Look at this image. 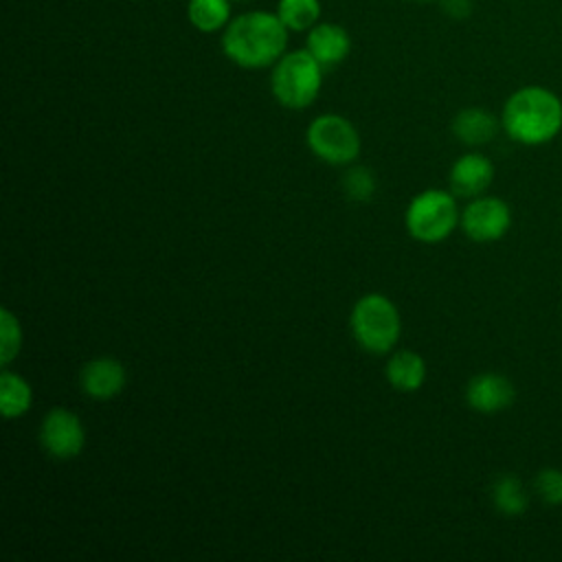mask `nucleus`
<instances>
[{
    "label": "nucleus",
    "instance_id": "9b49d317",
    "mask_svg": "<svg viewBox=\"0 0 562 562\" xmlns=\"http://www.w3.org/2000/svg\"><path fill=\"white\" fill-rule=\"evenodd\" d=\"M516 397L514 384L501 373H479L465 386V402L479 413H498L512 406Z\"/></svg>",
    "mask_w": 562,
    "mask_h": 562
},
{
    "label": "nucleus",
    "instance_id": "1a4fd4ad",
    "mask_svg": "<svg viewBox=\"0 0 562 562\" xmlns=\"http://www.w3.org/2000/svg\"><path fill=\"white\" fill-rule=\"evenodd\" d=\"M125 367L121 360L101 356L92 358L81 367L79 386L92 400H112L125 389Z\"/></svg>",
    "mask_w": 562,
    "mask_h": 562
},
{
    "label": "nucleus",
    "instance_id": "5701e85b",
    "mask_svg": "<svg viewBox=\"0 0 562 562\" xmlns=\"http://www.w3.org/2000/svg\"><path fill=\"white\" fill-rule=\"evenodd\" d=\"M413 2H432V0H413Z\"/></svg>",
    "mask_w": 562,
    "mask_h": 562
},
{
    "label": "nucleus",
    "instance_id": "ddd939ff",
    "mask_svg": "<svg viewBox=\"0 0 562 562\" xmlns=\"http://www.w3.org/2000/svg\"><path fill=\"white\" fill-rule=\"evenodd\" d=\"M501 119H496L490 110L485 108H463L461 112H457V116L452 119V134L470 147H481L485 143H490L498 130H501Z\"/></svg>",
    "mask_w": 562,
    "mask_h": 562
},
{
    "label": "nucleus",
    "instance_id": "39448f33",
    "mask_svg": "<svg viewBox=\"0 0 562 562\" xmlns=\"http://www.w3.org/2000/svg\"><path fill=\"white\" fill-rule=\"evenodd\" d=\"M459 220L461 211L457 206V195L441 189H426L417 193L404 213L408 235L422 244L443 241L457 228Z\"/></svg>",
    "mask_w": 562,
    "mask_h": 562
},
{
    "label": "nucleus",
    "instance_id": "f3484780",
    "mask_svg": "<svg viewBox=\"0 0 562 562\" xmlns=\"http://www.w3.org/2000/svg\"><path fill=\"white\" fill-rule=\"evenodd\" d=\"M277 15L288 26L290 33H307L321 22V0H279Z\"/></svg>",
    "mask_w": 562,
    "mask_h": 562
},
{
    "label": "nucleus",
    "instance_id": "aec40b11",
    "mask_svg": "<svg viewBox=\"0 0 562 562\" xmlns=\"http://www.w3.org/2000/svg\"><path fill=\"white\" fill-rule=\"evenodd\" d=\"M375 187H378L375 176L367 167H360V165L349 167L342 176V191L353 202H369L375 193Z\"/></svg>",
    "mask_w": 562,
    "mask_h": 562
},
{
    "label": "nucleus",
    "instance_id": "423d86ee",
    "mask_svg": "<svg viewBox=\"0 0 562 562\" xmlns=\"http://www.w3.org/2000/svg\"><path fill=\"white\" fill-rule=\"evenodd\" d=\"M310 151L331 167L351 165L360 156V134L356 125L342 114H318L310 121L305 132Z\"/></svg>",
    "mask_w": 562,
    "mask_h": 562
},
{
    "label": "nucleus",
    "instance_id": "7ed1b4c3",
    "mask_svg": "<svg viewBox=\"0 0 562 562\" xmlns=\"http://www.w3.org/2000/svg\"><path fill=\"white\" fill-rule=\"evenodd\" d=\"M323 72L325 68L307 48L285 50L270 72L272 97L288 110H305L323 88Z\"/></svg>",
    "mask_w": 562,
    "mask_h": 562
},
{
    "label": "nucleus",
    "instance_id": "a211bd4d",
    "mask_svg": "<svg viewBox=\"0 0 562 562\" xmlns=\"http://www.w3.org/2000/svg\"><path fill=\"white\" fill-rule=\"evenodd\" d=\"M492 503L505 516H520L527 509L529 496L514 474H501L492 483Z\"/></svg>",
    "mask_w": 562,
    "mask_h": 562
},
{
    "label": "nucleus",
    "instance_id": "f257e3e1",
    "mask_svg": "<svg viewBox=\"0 0 562 562\" xmlns=\"http://www.w3.org/2000/svg\"><path fill=\"white\" fill-rule=\"evenodd\" d=\"M290 31L277 11L252 9L233 15L222 31V53L239 68H272L288 50Z\"/></svg>",
    "mask_w": 562,
    "mask_h": 562
},
{
    "label": "nucleus",
    "instance_id": "4468645a",
    "mask_svg": "<svg viewBox=\"0 0 562 562\" xmlns=\"http://www.w3.org/2000/svg\"><path fill=\"white\" fill-rule=\"evenodd\" d=\"M384 375L395 391L413 393L426 382V362L417 351L400 349L391 353Z\"/></svg>",
    "mask_w": 562,
    "mask_h": 562
},
{
    "label": "nucleus",
    "instance_id": "f8f14e48",
    "mask_svg": "<svg viewBox=\"0 0 562 562\" xmlns=\"http://www.w3.org/2000/svg\"><path fill=\"white\" fill-rule=\"evenodd\" d=\"M305 48L321 61L323 68L342 64L351 53V35L336 22H318L305 33Z\"/></svg>",
    "mask_w": 562,
    "mask_h": 562
},
{
    "label": "nucleus",
    "instance_id": "2eb2a0df",
    "mask_svg": "<svg viewBox=\"0 0 562 562\" xmlns=\"http://www.w3.org/2000/svg\"><path fill=\"white\" fill-rule=\"evenodd\" d=\"M233 0H189L187 20L200 33H222L233 20Z\"/></svg>",
    "mask_w": 562,
    "mask_h": 562
},
{
    "label": "nucleus",
    "instance_id": "f03ea898",
    "mask_svg": "<svg viewBox=\"0 0 562 562\" xmlns=\"http://www.w3.org/2000/svg\"><path fill=\"white\" fill-rule=\"evenodd\" d=\"M501 125L520 145H544L562 130V99L544 86H522L507 97Z\"/></svg>",
    "mask_w": 562,
    "mask_h": 562
},
{
    "label": "nucleus",
    "instance_id": "9d476101",
    "mask_svg": "<svg viewBox=\"0 0 562 562\" xmlns=\"http://www.w3.org/2000/svg\"><path fill=\"white\" fill-rule=\"evenodd\" d=\"M494 180V165L487 156L479 151H470L459 156L450 167V191L457 198H476L487 191Z\"/></svg>",
    "mask_w": 562,
    "mask_h": 562
},
{
    "label": "nucleus",
    "instance_id": "dca6fc26",
    "mask_svg": "<svg viewBox=\"0 0 562 562\" xmlns=\"http://www.w3.org/2000/svg\"><path fill=\"white\" fill-rule=\"evenodd\" d=\"M33 402L31 384L18 375L15 371L7 369L0 373V411L7 419L22 417Z\"/></svg>",
    "mask_w": 562,
    "mask_h": 562
},
{
    "label": "nucleus",
    "instance_id": "b1692460",
    "mask_svg": "<svg viewBox=\"0 0 562 562\" xmlns=\"http://www.w3.org/2000/svg\"><path fill=\"white\" fill-rule=\"evenodd\" d=\"M233 2H246V0H233Z\"/></svg>",
    "mask_w": 562,
    "mask_h": 562
},
{
    "label": "nucleus",
    "instance_id": "20e7f679",
    "mask_svg": "<svg viewBox=\"0 0 562 562\" xmlns=\"http://www.w3.org/2000/svg\"><path fill=\"white\" fill-rule=\"evenodd\" d=\"M349 327L353 340L369 353H389L402 331V318L395 303L380 292H369L360 296L349 316Z\"/></svg>",
    "mask_w": 562,
    "mask_h": 562
},
{
    "label": "nucleus",
    "instance_id": "0eeeda50",
    "mask_svg": "<svg viewBox=\"0 0 562 562\" xmlns=\"http://www.w3.org/2000/svg\"><path fill=\"white\" fill-rule=\"evenodd\" d=\"M40 443L53 459H75L86 446V428L79 415L64 406L50 408L40 424Z\"/></svg>",
    "mask_w": 562,
    "mask_h": 562
},
{
    "label": "nucleus",
    "instance_id": "412c9836",
    "mask_svg": "<svg viewBox=\"0 0 562 562\" xmlns=\"http://www.w3.org/2000/svg\"><path fill=\"white\" fill-rule=\"evenodd\" d=\"M533 490L547 505H562V470L544 468L533 479Z\"/></svg>",
    "mask_w": 562,
    "mask_h": 562
},
{
    "label": "nucleus",
    "instance_id": "4be33fe9",
    "mask_svg": "<svg viewBox=\"0 0 562 562\" xmlns=\"http://www.w3.org/2000/svg\"><path fill=\"white\" fill-rule=\"evenodd\" d=\"M439 4L443 9V13L450 18L461 20V18L470 15V0H439Z\"/></svg>",
    "mask_w": 562,
    "mask_h": 562
},
{
    "label": "nucleus",
    "instance_id": "6e6552de",
    "mask_svg": "<svg viewBox=\"0 0 562 562\" xmlns=\"http://www.w3.org/2000/svg\"><path fill=\"white\" fill-rule=\"evenodd\" d=\"M461 231L479 244L501 239L512 226V211L507 202L494 195H476L461 211Z\"/></svg>",
    "mask_w": 562,
    "mask_h": 562
},
{
    "label": "nucleus",
    "instance_id": "6ab92c4d",
    "mask_svg": "<svg viewBox=\"0 0 562 562\" xmlns=\"http://www.w3.org/2000/svg\"><path fill=\"white\" fill-rule=\"evenodd\" d=\"M20 349H22L20 321L11 310L2 307V312H0V362H2V367L13 362L20 353Z\"/></svg>",
    "mask_w": 562,
    "mask_h": 562
}]
</instances>
